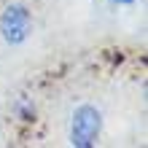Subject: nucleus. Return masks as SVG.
Masks as SVG:
<instances>
[{"mask_svg":"<svg viewBox=\"0 0 148 148\" xmlns=\"http://www.w3.org/2000/svg\"><path fill=\"white\" fill-rule=\"evenodd\" d=\"M100 135H102V110L97 105H78L70 116V140L73 148H94L100 143Z\"/></svg>","mask_w":148,"mask_h":148,"instance_id":"1","label":"nucleus"},{"mask_svg":"<svg viewBox=\"0 0 148 148\" xmlns=\"http://www.w3.org/2000/svg\"><path fill=\"white\" fill-rule=\"evenodd\" d=\"M32 32V14L24 3H8L0 11V38L8 46H22Z\"/></svg>","mask_w":148,"mask_h":148,"instance_id":"2","label":"nucleus"},{"mask_svg":"<svg viewBox=\"0 0 148 148\" xmlns=\"http://www.w3.org/2000/svg\"><path fill=\"white\" fill-rule=\"evenodd\" d=\"M14 116L24 121V124H30V121H35V102L30 97H19L14 102Z\"/></svg>","mask_w":148,"mask_h":148,"instance_id":"3","label":"nucleus"},{"mask_svg":"<svg viewBox=\"0 0 148 148\" xmlns=\"http://www.w3.org/2000/svg\"><path fill=\"white\" fill-rule=\"evenodd\" d=\"M110 5H135L137 0H108Z\"/></svg>","mask_w":148,"mask_h":148,"instance_id":"4","label":"nucleus"}]
</instances>
